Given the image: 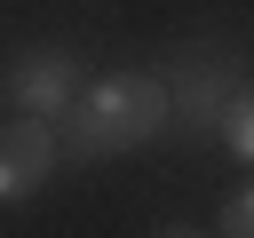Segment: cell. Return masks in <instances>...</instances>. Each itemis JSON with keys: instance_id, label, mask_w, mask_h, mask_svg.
I'll list each match as a JSON object with an SVG mask.
<instances>
[{"instance_id": "6da1fadb", "label": "cell", "mask_w": 254, "mask_h": 238, "mask_svg": "<svg viewBox=\"0 0 254 238\" xmlns=\"http://www.w3.org/2000/svg\"><path fill=\"white\" fill-rule=\"evenodd\" d=\"M175 119V87L159 71H111L95 87H79V103L64 111V159H111V151H143L159 143V127Z\"/></svg>"}, {"instance_id": "7a4b0ae2", "label": "cell", "mask_w": 254, "mask_h": 238, "mask_svg": "<svg viewBox=\"0 0 254 238\" xmlns=\"http://www.w3.org/2000/svg\"><path fill=\"white\" fill-rule=\"evenodd\" d=\"M79 63H71V48H16L8 56V71H0V95L24 111V119H64L71 103H79Z\"/></svg>"}, {"instance_id": "3957f363", "label": "cell", "mask_w": 254, "mask_h": 238, "mask_svg": "<svg viewBox=\"0 0 254 238\" xmlns=\"http://www.w3.org/2000/svg\"><path fill=\"white\" fill-rule=\"evenodd\" d=\"M175 111H183V127L190 135H222V111H230V95H238V56L230 48H183V63H175Z\"/></svg>"}, {"instance_id": "277c9868", "label": "cell", "mask_w": 254, "mask_h": 238, "mask_svg": "<svg viewBox=\"0 0 254 238\" xmlns=\"http://www.w3.org/2000/svg\"><path fill=\"white\" fill-rule=\"evenodd\" d=\"M56 151H64V135H56V119H8L0 127V206H16V198H32L40 182H48V167H56Z\"/></svg>"}, {"instance_id": "5b68a950", "label": "cell", "mask_w": 254, "mask_h": 238, "mask_svg": "<svg viewBox=\"0 0 254 238\" xmlns=\"http://www.w3.org/2000/svg\"><path fill=\"white\" fill-rule=\"evenodd\" d=\"M222 151H230L238 167H254V95H246V87H238L230 111H222Z\"/></svg>"}, {"instance_id": "8992f818", "label": "cell", "mask_w": 254, "mask_h": 238, "mask_svg": "<svg viewBox=\"0 0 254 238\" xmlns=\"http://www.w3.org/2000/svg\"><path fill=\"white\" fill-rule=\"evenodd\" d=\"M222 238H254V182L222 198Z\"/></svg>"}, {"instance_id": "52a82bcc", "label": "cell", "mask_w": 254, "mask_h": 238, "mask_svg": "<svg viewBox=\"0 0 254 238\" xmlns=\"http://www.w3.org/2000/svg\"><path fill=\"white\" fill-rule=\"evenodd\" d=\"M151 238H206V230H190V222H159Z\"/></svg>"}]
</instances>
